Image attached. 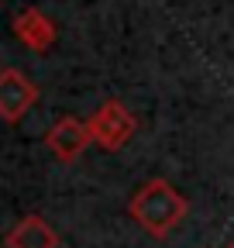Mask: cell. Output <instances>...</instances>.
Here are the masks:
<instances>
[{
	"instance_id": "6",
	"label": "cell",
	"mask_w": 234,
	"mask_h": 248,
	"mask_svg": "<svg viewBox=\"0 0 234 248\" xmlns=\"http://www.w3.org/2000/svg\"><path fill=\"white\" fill-rule=\"evenodd\" d=\"M7 248H58V234L45 217L28 214L7 231Z\"/></svg>"
},
{
	"instance_id": "2",
	"label": "cell",
	"mask_w": 234,
	"mask_h": 248,
	"mask_svg": "<svg viewBox=\"0 0 234 248\" xmlns=\"http://www.w3.org/2000/svg\"><path fill=\"white\" fill-rule=\"evenodd\" d=\"M86 128H90V138L93 145H100L103 152H121L131 135L138 131V117L121 104V100H107L97 107V114L86 121Z\"/></svg>"
},
{
	"instance_id": "5",
	"label": "cell",
	"mask_w": 234,
	"mask_h": 248,
	"mask_svg": "<svg viewBox=\"0 0 234 248\" xmlns=\"http://www.w3.org/2000/svg\"><path fill=\"white\" fill-rule=\"evenodd\" d=\"M14 35L21 45H28L31 52H48L55 45V24L38 11V7H28L14 17Z\"/></svg>"
},
{
	"instance_id": "3",
	"label": "cell",
	"mask_w": 234,
	"mask_h": 248,
	"mask_svg": "<svg viewBox=\"0 0 234 248\" xmlns=\"http://www.w3.org/2000/svg\"><path fill=\"white\" fill-rule=\"evenodd\" d=\"M38 97H42V90L21 69L7 66L4 73H0V114H4L7 124H17L28 110L38 104Z\"/></svg>"
},
{
	"instance_id": "1",
	"label": "cell",
	"mask_w": 234,
	"mask_h": 248,
	"mask_svg": "<svg viewBox=\"0 0 234 248\" xmlns=\"http://www.w3.org/2000/svg\"><path fill=\"white\" fill-rule=\"evenodd\" d=\"M186 210H190L186 197L165 179H148L128 203L131 221H138L152 238H165L186 217Z\"/></svg>"
},
{
	"instance_id": "4",
	"label": "cell",
	"mask_w": 234,
	"mask_h": 248,
	"mask_svg": "<svg viewBox=\"0 0 234 248\" xmlns=\"http://www.w3.org/2000/svg\"><path fill=\"white\" fill-rule=\"evenodd\" d=\"M93 138H90V128L79 121V117H73V114H66V117H58L52 128L45 131V148L55 155L58 162H76L79 155L86 152V145H90Z\"/></svg>"
},
{
	"instance_id": "7",
	"label": "cell",
	"mask_w": 234,
	"mask_h": 248,
	"mask_svg": "<svg viewBox=\"0 0 234 248\" xmlns=\"http://www.w3.org/2000/svg\"><path fill=\"white\" fill-rule=\"evenodd\" d=\"M227 248H234V245H227Z\"/></svg>"
}]
</instances>
